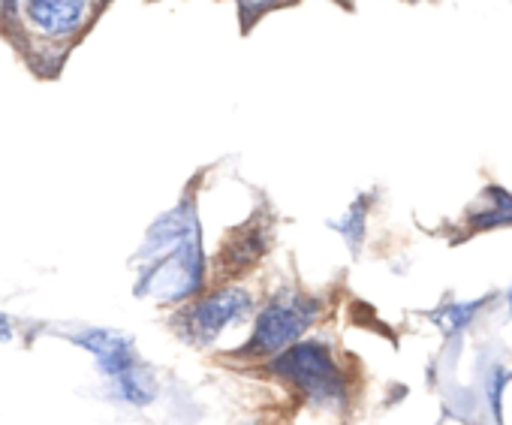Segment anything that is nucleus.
I'll use <instances>...</instances> for the list:
<instances>
[{
	"instance_id": "f257e3e1",
	"label": "nucleus",
	"mask_w": 512,
	"mask_h": 425,
	"mask_svg": "<svg viewBox=\"0 0 512 425\" xmlns=\"http://www.w3.org/2000/svg\"><path fill=\"white\" fill-rule=\"evenodd\" d=\"M139 257L136 296L181 305L205 290V254L190 196L148 230Z\"/></svg>"
},
{
	"instance_id": "f03ea898",
	"label": "nucleus",
	"mask_w": 512,
	"mask_h": 425,
	"mask_svg": "<svg viewBox=\"0 0 512 425\" xmlns=\"http://www.w3.org/2000/svg\"><path fill=\"white\" fill-rule=\"evenodd\" d=\"M269 371L320 407H341L347 398V377L323 341H293L269 359Z\"/></svg>"
},
{
	"instance_id": "7ed1b4c3",
	"label": "nucleus",
	"mask_w": 512,
	"mask_h": 425,
	"mask_svg": "<svg viewBox=\"0 0 512 425\" xmlns=\"http://www.w3.org/2000/svg\"><path fill=\"white\" fill-rule=\"evenodd\" d=\"M320 314H323V302L317 296L299 290H281L256 314L247 344H241L235 353L244 359H272L275 353L299 341L320 320Z\"/></svg>"
},
{
	"instance_id": "20e7f679",
	"label": "nucleus",
	"mask_w": 512,
	"mask_h": 425,
	"mask_svg": "<svg viewBox=\"0 0 512 425\" xmlns=\"http://www.w3.org/2000/svg\"><path fill=\"white\" fill-rule=\"evenodd\" d=\"M73 341L79 347H85L100 371L112 380V389L118 398L142 407L154 398V377L151 371L139 362L136 356V347H133V338L127 332H118V329H85V332H76Z\"/></svg>"
},
{
	"instance_id": "39448f33",
	"label": "nucleus",
	"mask_w": 512,
	"mask_h": 425,
	"mask_svg": "<svg viewBox=\"0 0 512 425\" xmlns=\"http://www.w3.org/2000/svg\"><path fill=\"white\" fill-rule=\"evenodd\" d=\"M103 4L106 0H22L13 31H22L40 46L67 52V46L79 43L91 31Z\"/></svg>"
},
{
	"instance_id": "423d86ee",
	"label": "nucleus",
	"mask_w": 512,
	"mask_h": 425,
	"mask_svg": "<svg viewBox=\"0 0 512 425\" xmlns=\"http://www.w3.org/2000/svg\"><path fill=\"white\" fill-rule=\"evenodd\" d=\"M247 314H253V293L229 281L187 299V305H181V311L172 317V329L187 344L202 347L214 344L226 329L241 323Z\"/></svg>"
},
{
	"instance_id": "0eeeda50",
	"label": "nucleus",
	"mask_w": 512,
	"mask_h": 425,
	"mask_svg": "<svg viewBox=\"0 0 512 425\" xmlns=\"http://www.w3.org/2000/svg\"><path fill=\"white\" fill-rule=\"evenodd\" d=\"M269 248H272V221H266L263 215L235 227L217 248V260H214L217 284H229L244 272L256 269L269 254Z\"/></svg>"
},
{
	"instance_id": "6e6552de",
	"label": "nucleus",
	"mask_w": 512,
	"mask_h": 425,
	"mask_svg": "<svg viewBox=\"0 0 512 425\" xmlns=\"http://www.w3.org/2000/svg\"><path fill=\"white\" fill-rule=\"evenodd\" d=\"M488 199H491V208L473 211L470 224L479 227V230H488V227H497V224H512V193L488 190Z\"/></svg>"
},
{
	"instance_id": "1a4fd4ad",
	"label": "nucleus",
	"mask_w": 512,
	"mask_h": 425,
	"mask_svg": "<svg viewBox=\"0 0 512 425\" xmlns=\"http://www.w3.org/2000/svg\"><path fill=\"white\" fill-rule=\"evenodd\" d=\"M238 13L241 31H250L253 25H260L269 13H278L284 7H293L296 0H229Z\"/></svg>"
},
{
	"instance_id": "9d476101",
	"label": "nucleus",
	"mask_w": 512,
	"mask_h": 425,
	"mask_svg": "<svg viewBox=\"0 0 512 425\" xmlns=\"http://www.w3.org/2000/svg\"><path fill=\"white\" fill-rule=\"evenodd\" d=\"M482 308V299H476V302H464V305H449V308H443V311H437L434 314V320H437V326L446 332V335H455L458 329H464L473 317H476V311Z\"/></svg>"
},
{
	"instance_id": "9b49d317",
	"label": "nucleus",
	"mask_w": 512,
	"mask_h": 425,
	"mask_svg": "<svg viewBox=\"0 0 512 425\" xmlns=\"http://www.w3.org/2000/svg\"><path fill=\"white\" fill-rule=\"evenodd\" d=\"M362 224H365V218H362V202H356V205L350 208L347 221H341V224H338V230L350 239V245H353V248H356V245H359V239H362Z\"/></svg>"
},
{
	"instance_id": "f8f14e48",
	"label": "nucleus",
	"mask_w": 512,
	"mask_h": 425,
	"mask_svg": "<svg viewBox=\"0 0 512 425\" xmlns=\"http://www.w3.org/2000/svg\"><path fill=\"white\" fill-rule=\"evenodd\" d=\"M19 7H22V0H0V28H4L7 34L19 22Z\"/></svg>"
},
{
	"instance_id": "ddd939ff",
	"label": "nucleus",
	"mask_w": 512,
	"mask_h": 425,
	"mask_svg": "<svg viewBox=\"0 0 512 425\" xmlns=\"http://www.w3.org/2000/svg\"><path fill=\"white\" fill-rule=\"evenodd\" d=\"M10 338H13V323L0 314V341H10Z\"/></svg>"
},
{
	"instance_id": "4468645a",
	"label": "nucleus",
	"mask_w": 512,
	"mask_h": 425,
	"mask_svg": "<svg viewBox=\"0 0 512 425\" xmlns=\"http://www.w3.org/2000/svg\"><path fill=\"white\" fill-rule=\"evenodd\" d=\"M509 308H512V293H509Z\"/></svg>"
}]
</instances>
